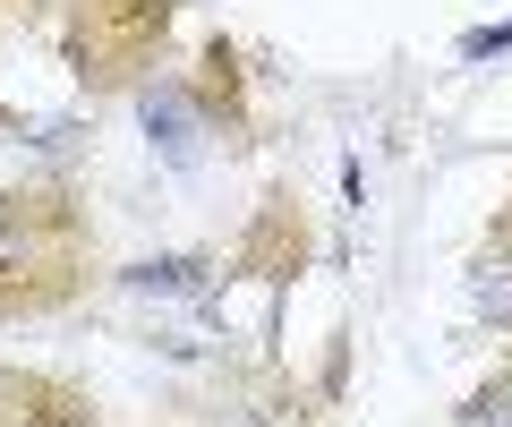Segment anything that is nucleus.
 Here are the masks:
<instances>
[{
	"label": "nucleus",
	"instance_id": "nucleus-2",
	"mask_svg": "<svg viewBox=\"0 0 512 427\" xmlns=\"http://www.w3.org/2000/svg\"><path fill=\"white\" fill-rule=\"evenodd\" d=\"M146 129H163V154H171V163H188V154H197V137H188V112H180V94H146Z\"/></svg>",
	"mask_w": 512,
	"mask_h": 427
},
{
	"label": "nucleus",
	"instance_id": "nucleus-1",
	"mask_svg": "<svg viewBox=\"0 0 512 427\" xmlns=\"http://www.w3.org/2000/svg\"><path fill=\"white\" fill-rule=\"evenodd\" d=\"M470 308L495 316V325H512V248H487L470 265Z\"/></svg>",
	"mask_w": 512,
	"mask_h": 427
}]
</instances>
